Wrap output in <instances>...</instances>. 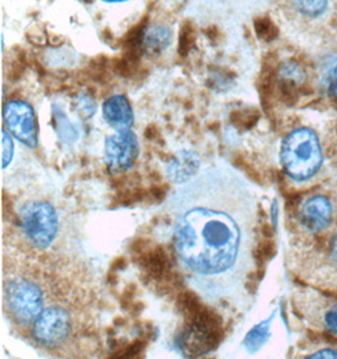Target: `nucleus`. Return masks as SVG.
I'll return each instance as SVG.
<instances>
[{
    "instance_id": "1",
    "label": "nucleus",
    "mask_w": 337,
    "mask_h": 359,
    "mask_svg": "<svg viewBox=\"0 0 337 359\" xmlns=\"http://www.w3.org/2000/svg\"><path fill=\"white\" fill-rule=\"evenodd\" d=\"M229 168H209L173 196L175 248L190 284L209 303L232 295L249 262L250 201Z\"/></svg>"
},
{
    "instance_id": "2",
    "label": "nucleus",
    "mask_w": 337,
    "mask_h": 359,
    "mask_svg": "<svg viewBox=\"0 0 337 359\" xmlns=\"http://www.w3.org/2000/svg\"><path fill=\"white\" fill-rule=\"evenodd\" d=\"M322 149L315 131L300 128L282 143L281 161L289 178L297 182L312 178L322 164Z\"/></svg>"
},
{
    "instance_id": "3",
    "label": "nucleus",
    "mask_w": 337,
    "mask_h": 359,
    "mask_svg": "<svg viewBox=\"0 0 337 359\" xmlns=\"http://www.w3.org/2000/svg\"><path fill=\"white\" fill-rule=\"evenodd\" d=\"M23 233L34 248H50L58 233V215L55 207L44 201L27 202L19 210Z\"/></svg>"
},
{
    "instance_id": "4",
    "label": "nucleus",
    "mask_w": 337,
    "mask_h": 359,
    "mask_svg": "<svg viewBox=\"0 0 337 359\" xmlns=\"http://www.w3.org/2000/svg\"><path fill=\"white\" fill-rule=\"evenodd\" d=\"M4 303L13 320L22 327H27L33 324L42 313L44 294L34 283L17 278L4 284Z\"/></svg>"
},
{
    "instance_id": "5",
    "label": "nucleus",
    "mask_w": 337,
    "mask_h": 359,
    "mask_svg": "<svg viewBox=\"0 0 337 359\" xmlns=\"http://www.w3.org/2000/svg\"><path fill=\"white\" fill-rule=\"evenodd\" d=\"M71 318L67 310L60 306H50L42 310L33 323L32 335L38 344L56 348L69 338Z\"/></svg>"
},
{
    "instance_id": "6",
    "label": "nucleus",
    "mask_w": 337,
    "mask_h": 359,
    "mask_svg": "<svg viewBox=\"0 0 337 359\" xmlns=\"http://www.w3.org/2000/svg\"><path fill=\"white\" fill-rule=\"evenodd\" d=\"M4 125L9 134L27 148H37L38 124L36 112L25 101H8L3 109Z\"/></svg>"
},
{
    "instance_id": "7",
    "label": "nucleus",
    "mask_w": 337,
    "mask_h": 359,
    "mask_svg": "<svg viewBox=\"0 0 337 359\" xmlns=\"http://www.w3.org/2000/svg\"><path fill=\"white\" fill-rule=\"evenodd\" d=\"M139 154V143L134 131L115 130L105 140V161L110 172H125L131 169Z\"/></svg>"
},
{
    "instance_id": "8",
    "label": "nucleus",
    "mask_w": 337,
    "mask_h": 359,
    "mask_svg": "<svg viewBox=\"0 0 337 359\" xmlns=\"http://www.w3.org/2000/svg\"><path fill=\"white\" fill-rule=\"evenodd\" d=\"M332 205L324 196H315L302 205L300 219L311 232H321L330 226L332 221Z\"/></svg>"
},
{
    "instance_id": "9",
    "label": "nucleus",
    "mask_w": 337,
    "mask_h": 359,
    "mask_svg": "<svg viewBox=\"0 0 337 359\" xmlns=\"http://www.w3.org/2000/svg\"><path fill=\"white\" fill-rule=\"evenodd\" d=\"M103 118L114 130L129 129L134 121L131 102L123 95L109 97L103 104Z\"/></svg>"
},
{
    "instance_id": "10",
    "label": "nucleus",
    "mask_w": 337,
    "mask_h": 359,
    "mask_svg": "<svg viewBox=\"0 0 337 359\" xmlns=\"http://www.w3.org/2000/svg\"><path fill=\"white\" fill-rule=\"evenodd\" d=\"M200 169V158L194 151H181L167 167L169 180L177 184H185L194 180Z\"/></svg>"
},
{
    "instance_id": "11",
    "label": "nucleus",
    "mask_w": 337,
    "mask_h": 359,
    "mask_svg": "<svg viewBox=\"0 0 337 359\" xmlns=\"http://www.w3.org/2000/svg\"><path fill=\"white\" fill-rule=\"evenodd\" d=\"M172 31L164 25H150L144 29L140 37V44L147 53L157 55L167 50L172 43Z\"/></svg>"
},
{
    "instance_id": "12",
    "label": "nucleus",
    "mask_w": 337,
    "mask_h": 359,
    "mask_svg": "<svg viewBox=\"0 0 337 359\" xmlns=\"http://www.w3.org/2000/svg\"><path fill=\"white\" fill-rule=\"evenodd\" d=\"M273 318H275V314L269 316L267 320L259 323L245 337L244 347L250 354L256 353L268 341L269 337H270V325H272Z\"/></svg>"
},
{
    "instance_id": "13",
    "label": "nucleus",
    "mask_w": 337,
    "mask_h": 359,
    "mask_svg": "<svg viewBox=\"0 0 337 359\" xmlns=\"http://www.w3.org/2000/svg\"><path fill=\"white\" fill-rule=\"evenodd\" d=\"M297 12L308 18H316L322 15L327 8V0H293Z\"/></svg>"
},
{
    "instance_id": "14",
    "label": "nucleus",
    "mask_w": 337,
    "mask_h": 359,
    "mask_svg": "<svg viewBox=\"0 0 337 359\" xmlns=\"http://www.w3.org/2000/svg\"><path fill=\"white\" fill-rule=\"evenodd\" d=\"M55 116H56L57 130L60 133V137L66 142H74L77 135L67 116L63 114L62 110L61 111L55 110Z\"/></svg>"
},
{
    "instance_id": "15",
    "label": "nucleus",
    "mask_w": 337,
    "mask_h": 359,
    "mask_svg": "<svg viewBox=\"0 0 337 359\" xmlns=\"http://www.w3.org/2000/svg\"><path fill=\"white\" fill-rule=\"evenodd\" d=\"M3 168L6 169L9 163L12 161L13 154H14V144H13V139L9 134V131L6 129H3Z\"/></svg>"
},
{
    "instance_id": "16",
    "label": "nucleus",
    "mask_w": 337,
    "mask_h": 359,
    "mask_svg": "<svg viewBox=\"0 0 337 359\" xmlns=\"http://www.w3.org/2000/svg\"><path fill=\"white\" fill-rule=\"evenodd\" d=\"M77 105H79V110L85 118H91L96 111V105H95L94 101L85 95L80 96V99L77 100Z\"/></svg>"
},
{
    "instance_id": "17",
    "label": "nucleus",
    "mask_w": 337,
    "mask_h": 359,
    "mask_svg": "<svg viewBox=\"0 0 337 359\" xmlns=\"http://www.w3.org/2000/svg\"><path fill=\"white\" fill-rule=\"evenodd\" d=\"M324 323H325L326 328L337 334V304L332 305L331 308L326 311Z\"/></svg>"
},
{
    "instance_id": "18",
    "label": "nucleus",
    "mask_w": 337,
    "mask_h": 359,
    "mask_svg": "<svg viewBox=\"0 0 337 359\" xmlns=\"http://www.w3.org/2000/svg\"><path fill=\"white\" fill-rule=\"evenodd\" d=\"M310 358H337V349H322L310 355Z\"/></svg>"
},
{
    "instance_id": "19",
    "label": "nucleus",
    "mask_w": 337,
    "mask_h": 359,
    "mask_svg": "<svg viewBox=\"0 0 337 359\" xmlns=\"http://www.w3.org/2000/svg\"><path fill=\"white\" fill-rule=\"evenodd\" d=\"M329 88L332 93L337 95V66L335 69H331V72L329 74Z\"/></svg>"
},
{
    "instance_id": "20",
    "label": "nucleus",
    "mask_w": 337,
    "mask_h": 359,
    "mask_svg": "<svg viewBox=\"0 0 337 359\" xmlns=\"http://www.w3.org/2000/svg\"><path fill=\"white\" fill-rule=\"evenodd\" d=\"M331 257L333 264L337 266V235L332 238L331 242Z\"/></svg>"
},
{
    "instance_id": "21",
    "label": "nucleus",
    "mask_w": 337,
    "mask_h": 359,
    "mask_svg": "<svg viewBox=\"0 0 337 359\" xmlns=\"http://www.w3.org/2000/svg\"><path fill=\"white\" fill-rule=\"evenodd\" d=\"M104 3H123V1H128V0H101Z\"/></svg>"
}]
</instances>
